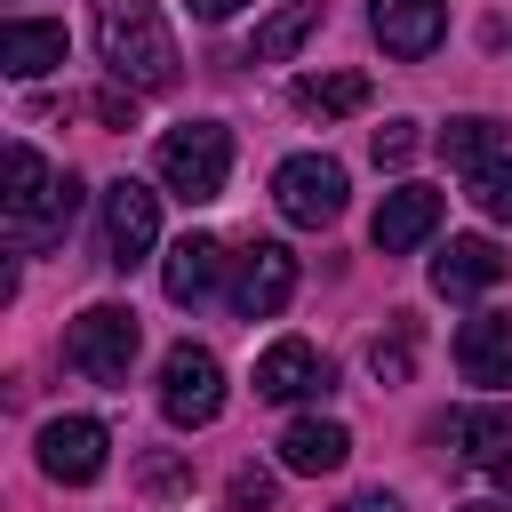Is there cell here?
I'll list each match as a JSON object with an SVG mask.
<instances>
[{
	"label": "cell",
	"instance_id": "cell-1",
	"mask_svg": "<svg viewBox=\"0 0 512 512\" xmlns=\"http://www.w3.org/2000/svg\"><path fill=\"white\" fill-rule=\"evenodd\" d=\"M96 56L128 96L176 88V40L152 0H96Z\"/></svg>",
	"mask_w": 512,
	"mask_h": 512
},
{
	"label": "cell",
	"instance_id": "cell-2",
	"mask_svg": "<svg viewBox=\"0 0 512 512\" xmlns=\"http://www.w3.org/2000/svg\"><path fill=\"white\" fill-rule=\"evenodd\" d=\"M80 208V184L56 176L32 144H8V240L16 248H48Z\"/></svg>",
	"mask_w": 512,
	"mask_h": 512
},
{
	"label": "cell",
	"instance_id": "cell-3",
	"mask_svg": "<svg viewBox=\"0 0 512 512\" xmlns=\"http://www.w3.org/2000/svg\"><path fill=\"white\" fill-rule=\"evenodd\" d=\"M136 344H144V328H136L128 304H88V312L64 328V360H72L88 384H128Z\"/></svg>",
	"mask_w": 512,
	"mask_h": 512
},
{
	"label": "cell",
	"instance_id": "cell-4",
	"mask_svg": "<svg viewBox=\"0 0 512 512\" xmlns=\"http://www.w3.org/2000/svg\"><path fill=\"white\" fill-rule=\"evenodd\" d=\"M160 176H168L176 200H216L224 176H232V136H224L216 120H184V128H168V136H160Z\"/></svg>",
	"mask_w": 512,
	"mask_h": 512
},
{
	"label": "cell",
	"instance_id": "cell-5",
	"mask_svg": "<svg viewBox=\"0 0 512 512\" xmlns=\"http://www.w3.org/2000/svg\"><path fill=\"white\" fill-rule=\"evenodd\" d=\"M160 416L184 424V432H200V424L224 416V368H216V352L176 344V352L160 360Z\"/></svg>",
	"mask_w": 512,
	"mask_h": 512
},
{
	"label": "cell",
	"instance_id": "cell-6",
	"mask_svg": "<svg viewBox=\"0 0 512 512\" xmlns=\"http://www.w3.org/2000/svg\"><path fill=\"white\" fill-rule=\"evenodd\" d=\"M272 200H280L288 224H336L344 216V168L320 160V152H296V160H280Z\"/></svg>",
	"mask_w": 512,
	"mask_h": 512
},
{
	"label": "cell",
	"instance_id": "cell-7",
	"mask_svg": "<svg viewBox=\"0 0 512 512\" xmlns=\"http://www.w3.org/2000/svg\"><path fill=\"white\" fill-rule=\"evenodd\" d=\"M288 296H296V256L280 240H248L232 256V312L240 320H272Z\"/></svg>",
	"mask_w": 512,
	"mask_h": 512
},
{
	"label": "cell",
	"instance_id": "cell-8",
	"mask_svg": "<svg viewBox=\"0 0 512 512\" xmlns=\"http://www.w3.org/2000/svg\"><path fill=\"white\" fill-rule=\"evenodd\" d=\"M104 456H112V432L96 416H48L40 424V472L56 488H88L104 472Z\"/></svg>",
	"mask_w": 512,
	"mask_h": 512
},
{
	"label": "cell",
	"instance_id": "cell-9",
	"mask_svg": "<svg viewBox=\"0 0 512 512\" xmlns=\"http://www.w3.org/2000/svg\"><path fill=\"white\" fill-rule=\"evenodd\" d=\"M152 240H160V200L136 184V176H120V184H104V264H144L152 256Z\"/></svg>",
	"mask_w": 512,
	"mask_h": 512
},
{
	"label": "cell",
	"instance_id": "cell-10",
	"mask_svg": "<svg viewBox=\"0 0 512 512\" xmlns=\"http://www.w3.org/2000/svg\"><path fill=\"white\" fill-rule=\"evenodd\" d=\"M432 232H440V192H432V184H400V192L376 200L368 240H376L384 256H408V248H424Z\"/></svg>",
	"mask_w": 512,
	"mask_h": 512
},
{
	"label": "cell",
	"instance_id": "cell-11",
	"mask_svg": "<svg viewBox=\"0 0 512 512\" xmlns=\"http://www.w3.org/2000/svg\"><path fill=\"white\" fill-rule=\"evenodd\" d=\"M456 368H464V384L504 392L512 384V312H472L456 328Z\"/></svg>",
	"mask_w": 512,
	"mask_h": 512
},
{
	"label": "cell",
	"instance_id": "cell-12",
	"mask_svg": "<svg viewBox=\"0 0 512 512\" xmlns=\"http://www.w3.org/2000/svg\"><path fill=\"white\" fill-rule=\"evenodd\" d=\"M504 280V248L488 240V232H456L440 256H432V288L448 296V304H464V296H480V288H496Z\"/></svg>",
	"mask_w": 512,
	"mask_h": 512
},
{
	"label": "cell",
	"instance_id": "cell-13",
	"mask_svg": "<svg viewBox=\"0 0 512 512\" xmlns=\"http://www.w3.org/2000/svg\"><path fill=\"white\" fill-rule=\"evenodd\" d=\"M368 32L384 40V56H432L448 32L440 0H368Z\"/></svg>",
	"mask_w": 512,
	"mask_h": 512
},
{
	"label": "cell",
	"instance_id": "cell-14",
	"mask_svg": "<svg viewBox=\"0 0 512 512\" xmlns=\"http://www.w3.org/2000/svg\"><path fill=\"white\" fill-rule=\"evenodd\" d=\"M312 392H328V360L304 336H280L256 360V400H312Z\"/></svg>",
	"mask_w": 512,
	"mask_h": 512
},
{
	"label": "cell",
	"instance_id": "cell-15",
	"mask_svg": "<svg viewBox=\"0 0 512 512\" xmlns=\"http://www.w3.org/2000/svg\"><path fill=\"white\" fill-rule=\"evenodd\" d=\"M448 448L472 472H512V408H456L448 416Z\"/></svg>",
	"mask_w": 512,
	"mask_h": 512
},
{
	"label": "cell",
	"instance_id": "cell-16",
	"mask_svg": "<svg viewBox=\"0 0 512 512\" xmlns=\"http://www.w3.org/2000/svg\"><path fill=\"white\" fill-rule=\"evenodd\" d=\"M224 264H232V256H224L208 232H184V240L168 248V264H160V288H168V304H200V296L224 280Z\"/></svg>",
	"mask_w": 512,
	"mask_h": 512
},
{
	"label": "cell",
	"instance_id": "cell-17",
	"mask_svg": "<svg viewBox=\"0 0 512 512\" xmlns=\"http://www.w3.org/2000/svg\"><path fill=\"white\" fill-rule=\"evenodd\" d=\"M64 24H40V16H16V24H0V64L16 72V80H40V72H56L64 64Z\"/></svg>",
	"mask_w": 512,
	"mask_h": 512
},
{
	"label": "cell",
	"instance_id": "cell-18",
	"mask_svg": "<svg viewBox=\"0 0 512 512\" xmlns=\"http://www.w3.org/2000/svg\"><path fill=\"white\" fill-rule=\"evenodd\" d=\"M344 456H352V432L328 424V416H304V424L280 432V464H288V472H336Z\"/></svg>",
	"mask_w": 512,
	"mask_h": 512
},
{
	"label": "cell",
	"instance_id": "cell-19",
	"mask_svg": "<svg viewBox=\"0 0 512 512\" xmlns=\"http://www.w3.org/2000/svg\"><path fill=\"white\" fill-rule=\"evenodd\" d=\"M312 24H320V0H280V8L256 24V40H248V64H288V56L312 40Z\"/></svg>",
	"mask_w": 512,
	"mask_h": 512
},
{
	"label": "cell",
	"instance_id": "cell-20",
	"mask_svg": "<svg viewBox=\"0 0 512 512\" xmlns=\"http://www.w3.org/2000/svg\"><path fill=\"white\" fill-rule=\"evenodd\" d=\"M440 152H448V168L480 176L488 160H504V128H496L488 112H464V120H448V128H440Z\"/></svg>",
	"mask_w": 512,
	"mask_h": 512
},
{
	"label": "cell",
	"instance_id": "cell-21",
	"mask_svg": "<svg viewBox=\"0 0 512 512\" xmlns=\"http://www.w3.org/2000/svg\"><path fill=\"white\" fill-rule=\"evenodd\" d=\"M296 104L320 112V120H344V112L368 104V80L360 72H312V80H296Z\"/></svg>",
	"mask_w": 512,
	"mask_h": 512
},
{
	"label": "cell",
	"instance_id": "cell-22",
	"mask_svg": "<svg viewBox=\"0 0 512 512\" xmlns=\"http://www.w3.org/2000/svg\"><path fill=\"white\" fill-rule=\"evenodd\" d=\"M472 184V200H480V216H496V224H512V160H488L480 176H464Z\"/></svg>",
	"mask_w": 512,
	"mask_h": 512
},
{
	"label": "cell",
	"instance_id": "cell-23",
	"mask_svg": "<svg viewBox=\"0 0 512 512\" xmlns=\"http://www.w3.org/2000/svg\"><path fill=\"white\" fill-rule=\"evenodd\" d=\"M368 152H376V168H408L416 160V120H384L368 136Z\"/></svg>",
	"mask_w": 512,
	"mask_h": 512
},
{
	"label": "cell",
	"instance_id": "cell-24",
	"mask_svg": "<svg viewBox=\"0 0 512 512\" xmlns=\"http://www.w3.org/2000/svg\"><path fill=\"white\" fill-rule=\"evenodd\" d=\"M368 368H376L384 384H400V376H408V336H392V344L376 336V352H368Z\"/></svg>",
	"mask_w": 512,
	"mask_h": 512
},
{
	"label": "cell",
	"instance_id": "cell-25",
	"mask_svg": "<svg viewBox=\"0 0 512 512\" xmlns=\"http://www.w3.org/2000/svg\"><path fill=\"white\" fill-rule=\"evenodd\" d=\"M272 504V480L264 472H232V512H264Z\"/></svg>",
	"mask_w": 512,
	"mask_h": 512
},
{
	"label": "cell",
	"instance_id": "cell-26",
	"mask_svg": "<svg viewBox=\"0 0 512 512\" xmlns=\"http://www.w3.org/2000/svg\"><path fill=\"white\" fill-rule=\"evenodd\" d=\"M184 8H192V16H200V24H224V16H240V8H248V0H184Z\"/></svg>",
	"mask_w": 512,
	"mask_h": 512
},
{
	"label": "cell",
	"instance_id": "cell-27",
	"mask_svg": "<svg viewBox=\"0 0 512 512\" xmlns=\"http://www.w3.org/2000/svg\"><path fill=\"white\" fill-rule=\"evenodd\" d=\"M344 512H400V496H384V488H360Z\"/></svg>",
	"mask_w": 512,
	"mask_h": 512
},
{
	"label": "cell",
	"instance_id": "cell-28",
	"mask_svg": "<svg viewBox=\"0 0 512 512\" xmlns=\"http://www.w3.org/2000/svg\"><path fill=\"white\" fill-rule=\"evenodd\" d=\"M128 112H136L128 96H96V120H112V128H128Z\"/></svg>",
	"mask_w": 512,
	"mask_h": 512
},
{
	"label": "cell",
	"instance_id": "cell-29",
	"mask_svg": "<svg viewBox=\"0 0 512 512\" xmlns=\"http://www.w3.org/2000/svg\"><path fill=\"white\" fill-rule=\"evenodd\" d=\"M464 512H504V504H464Z\"/></svg>",
	"mask_w": 512,
	"mask_h": 512
}]
</instances>
